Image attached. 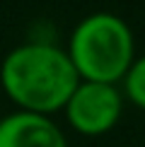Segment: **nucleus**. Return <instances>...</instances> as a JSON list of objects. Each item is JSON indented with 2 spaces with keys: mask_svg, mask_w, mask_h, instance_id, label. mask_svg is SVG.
Instances as JSON below:
<instances>
[{
  "mask_svg": "<svg viewBox=\"0 0 145 147\" xmlns=\"http://www.w3.org/2000/svg\"><path fill=\"white\" fill-rule=\"evenodd\" d=\"M80 77L65 48L29 41L12 48L0 65V84L20 111L51 116L65 106Z\"/></svg>",
  "mask_w": 145,
  "mask_h": 147,
  "instance_id": "obj_1",
  "label": "nucleus"
},
{
  "mask_svg": "<svg viewBox=\"0 0 145 147\" xmlns=\"http://www.w3.org/2000/svg\"><path fill=\"white\" fill-rule=\"evenodd\" d=\"M65 53L80 80L119 84L136 58V36L123 17L92 12L75 24Z\"/></svg>",
  "mask_w": 145,
  "mask_h": 147,
  "instance_id": "obj_2",
  "label": "nucleus"
},
{
  "mask_svg": "<svg viewBox=\"0 0 145 147\" xmlns=\"http://www.w3.org/2000/svg\"><path fill=\"white\" fill-rule=\"evenodd\" d=\"M70 128L80 135L99 138L114 130L123 113V94L119 84L80 80L63 106Z\"/></svg>",
  "mask_w": 145,
  "mask_h": 147,
  "instance_id": "obj_3",
  "label": "nucleus"
},
{
  "mask_svg": "<svg viewBox=\"0 0 145 147\" xmlns=\"http://www.w3.org/2000/svg\"><path fill=\"white\" fill-rule=\"evenodd\" d=\"M0 147H68V140L51 116L15 111L0 118Z\"/></svg>",
  "mask_w": 145,
  "mask_h": 147,
  "instance_id": "obj_4",
  "label": "nucleus"
},
{
  "mask_svg": "<svg viewBox=\"0 0 145 147\" xmlns=\"http://www.w3.org/2000/svg\"><path fill=\"white\" fill-rule=\"evenodd\" d=\"M121 94H123V101L145 111V53L136 56L131 68L126 70L121 80Z\"/></svg>",
  "mask_w": 145,
  "mask_h": 147,
  "instance_id": "obj_5",
  "label": "nucleus"
}]
</instances>
